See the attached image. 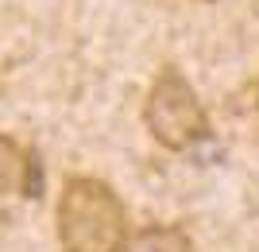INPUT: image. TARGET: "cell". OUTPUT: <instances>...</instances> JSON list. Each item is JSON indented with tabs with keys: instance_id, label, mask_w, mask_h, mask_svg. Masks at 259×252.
Here are the masks:
<instances>
[{
	"instance_id": "cell-1",
	"label": "cell",
	"mask_w": 259,
	"mask_h": 252,
	"mask_svg": "<svg viewBox=\"0 0 259 252\" xmlns=\"http://www.w3.org/2000/svg\"><path fill=\"white\" fill-rule=\"evenodd\" d=\"M54 221L62 252H120L132 237L120 194L93 175H70L62 183Z\"/></svg>"
},
{
	"instance_id": "cell-2",
	"label": "cell",
	"mask_w": 259,
	"mask_h": 252,
	"mask_svg": "<svg viewBox=\"0 0 259 252\" xmlns=\"http://www.w3.org/2000/svg\"><path fill=\"white\" fill-rule=\"evenodd\" d=\"M143 124L151 132V140L166 152H190L213 136L205 105L178 66H162L155 74L147 101H143Z\"/></svg>"
},
{
	"instance_id": "cell-3",
	"label": "cell",
	"mask_w": 259,
	"mask_h": 252,
	"mask_svg": "<svg viewBox=\"0 0 259 252\" xmlns=\"http://www.w3.org/2000/svg\"><path fill=\"white\" fill-rule=\"evenodd\" d=\"M43 194V167L31 148L0 132V218H8L20 202H35Z\"/></svg>"
},
{
	"instance_id": "cell-4",
	"label": "cell",
	"mask_w": 259,
	"mask_h": 252,
	"mask_svg": "<svg viewBox=\"0 0 259 252\" xmlns=\"http://www.w3.org/2000/svg\"><path fill=\"white\" fill-rule=\"evenodd\" d=\"M120 252H194V237L182 225L162 221V225H143L140 233H132Z\"/></svg>"
},
{
	"instance_id": "cell-5",
	"label": "cell",
	"mask_w": 259,
	"mask_h": 252,
	"mask_svg": "<svg viewBox=\"0 0 259 252\" xmlns=\"http://www.w3.org/2000/svg\"><path fill=\"white\" fill-rule=\"evenodd\" d=\"M255 105H259V86H255Z\"/></svg>"
},
{
	"instance_id": "cell-6",
	"label": "cell",
	"mask_w": 259,
	"mask_h": 252,
	"mask_svg": "<svg viewBox=\"0 0 259 252\" xmlns=\"http://www.w3.org/2000/svg\"><path fill=\"white\" fill-rule=\"evenodd\" d=\"M205 4H217V0H205Z\"/></svg>"
}]
</instances>
